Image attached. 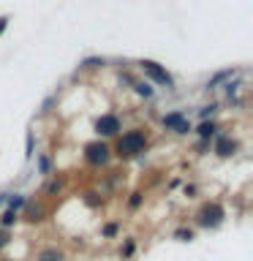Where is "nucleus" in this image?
<instances>
[{
  "label": "nucleus",
  "mask_w": 253,
  "mask_h": 261,
  "mask_svg": "<svg viewBox=\"0 0 253 261\" xmlns=\"http://www.w3.org/2000/svg\"><path fill=\"white\" fill-rule=\"evenodd\" d=\"M142 147H144V136L139 130L125 134L120 139V155H136V152H142Z\"/></svg>",
  "instance_id": "f257e3e1"
},
{
  "label": "nucleus",
  "mask_w": 253,
  "mask_h": 261,
  "mask_svg": "<svg viewBox=\"0 0 253 261\" xmlns=\"http://www.w3.org/2000/svg\"><path fill=\"white\" fill-rule=\"evenodd\" d=\"M142 68H144L147 73H150V76H153L155 82H158V85H166V87H171V85H174V79H171V76H169V73L161 68L158 63H153V60H144V63H142Z\"/></svg>",
  "instance_id": "f03ea898"
},
{
  "label": "nucleus",
  "mask_w": 253,
  "mask_h": 261,
  "mask_svg": "<svg viewBox=\"0 0 253 261\" xmlns=\"http://www.w3.org/2000/svg\"><path fill=\"white\" fill-rule=\"evenodd\" d=\"M220 218H223V210H220L218 204H207V207L199 212V223L201 226H218Z\"/></svg>",
  "instance_id": "7ed1b4c3"
},
{
  "label": "nucleus",
  "mask_w": 253,
  "mask_h": 261,
  "mask_svg": "<svg viewBox=\"0 0 253 261\" xmlns=\"http://www.w3.org/2000/svg\"><path fill=\"white\" fill-rule=\"evenodd\" d=\"M95 130H98V134H104V136H112V134H117V130H120V120L114 117V114H106V117H101L95 122Z\"/></svg>",
  "instance_id": "20e7f679"
},
{
  "label": "nucleus",
  "mask_w": 253,
  "mask_h": 261,
  "mask_svg": "<svg viewBox=\"0 0 253 261\" xmlns=\"http://www.w3.org/2000/svg\"><path fill=\"white\" fill-rule=\"evenodd\" d=\"M109 158V147L106 144H90L87 147V161L90 163H106Z\"/></svg>",
  "instance_id": "39448f33"
},
{
  "label": "nucleus",
  "mask_w": 253,
  "mask_h": 261,
  "mask_svg": "<svg viewBox=\"0 0 253 261\" xmlns=\"http://www.w3.org/2000/svg\"><path fill=\"white\" fill-rule=\"evenodd\" d=\"M215 152L223 155V158H226V155H232L234 152V142H232V139H226V136H220L218 144H215Z\"/></svg>",
  "instance_id": "423d86ee"
},
{
  "label": "nucleus",
  "mask_w": 253,
  "mask_h": 261,
  "mask_svg": "<svg viewBox=\"0 0 253 261\" xmlns=\"http://www.w3.org/2000/svg\"><path fill=\"white\" fill-rule=\"evenodd\" d=\"M183 114H180V112H174V114H166V117H163V125H166V128H180V125H183Z\"/></svg>",
  "instance_id": "0eeeda50"
},
{
  "label": "nucleus",
  "mask_w": 253,
  "mask_h": 261,
  "mask_svg": "<svg viewBox=\"0 0 253 261\" xmlns=\"http://www.w3.org/2000/svg\"><path fill=\"white\" fill-rule=\"evenodd\" d=\"M134 87H136V93H139V95H144V98H150V95H153V87H150V85H144V82H136Z\"/></svg>",
  "instance_id": "6e6552de"
},
{
  "label": "nucleus",
  "mask_w": 253,
  "mask_h": 261,
  "mask_svg": "<svg viewBox=\"0 0 253 261\" xmlns=\"http://www.w3.org/2000/svg\"><path fill=\"white\" fill-rule=\"evenodd\" d=\"M212 134H215V125H212V122H204V125L199 128V136H201V139H207V136H212Z\"/></svg>",
  "instance_id": "1a4fd4ad"
},
{
  "label": "nucleus",
  "mask_w": 253,
  "mask_h": 261,
  "mask_svg": "<svg viewBox=\"0 0 253 261\" xmlns=\"http://www.w3.org/2000/svg\"><path fill=\"white\" fill-rule=\"evenodd\" d=\"M38 261H60V253L46 250V253H41V258H38Z\"/></svg>",
  "instance_id": "9d476101"
},
{
  "label": "nucleus",
  "mask_w": 253,
  "mask_h": 261,
  "mask_svg": "<svg viewBox=\"0 0 253 261\" xmlns=\"http://www.w3.org/2000/svg\"><path fill=\"white\" fill-rule=\"evenodd\" d=\"M14 220H16V212H14V210H8L6 215H3V226H11Z\"/></svg>",
  "instance_id": "9b49d317"
},
{
  "label": "nucleus",
  "mask_w": 253,
  "mask_h": 261,
  "mask_svg": "<svg viewBox=\"0 0 253 261\" xmlns=\"http://www.w3.org/2000/svg\"><path fill=\"white\" fill-rule=\"evenodd\" d=\"M226 76H232V71H220V73H218V76H215V79H212V82H210V85H207V87H215V85H218V82H220V79H226Z\"/></svg>",
  "instance_id": "f8f14e48"
},
{
  "label": "nucleus",
  "mask_w": 253,
  "mask_h": 261,
  "mask_svg": "<svg viewBox=\"0 0 253 261\" xmlns=\"http://www.w3.org/2000/svg\"><path fill=\"white\" fill-rule=\"evenodd\" d=\"M22 204H24V199H22V196H16V199H11V210H16V207H22Z\"/></svg>",
  "instance_id": "ddd939ff"
},
{
  "label": "nucleus",
  "mask_w": 253,
  "mask_h": 261,
  "mask_svg": "<svg viewBox=\"0 0 253 261\" xmlns=\"http://www.w3.org/2000/svg\"><path fill=\"white\" fill-rule=\"evenodd\" d=\"M180 240H193V231H177Z\"/></svg>",
  "instance_id": "4468645a"
},
{
  "label": "nucleus",
  "mask_w": 253,
  "mask_h": 261,
  "mask_svg": "<svg viewBox=\"0 0 253 261\" xmlns=\"http://www.w3.org/2000/svg\"><path fill=\"white\" fill-rule=\"evenodd\" d=\"M210 112H215V103H212V106H204V109H201V117H207Z\"/></svg>",
  "instance_id": "2eb2a0df"
},
{
  "label": "nucleus",
  "mask_w": 253,
  "mask_h": 261,
  "mask_svg": "<svg viewBox=\"0 0 253 261\" xmlns=\"http://www.w3.org/2000/svg\"><path fill=\"white\" fill-rule=\"evenodd\" d=\"M41 171H49V158H41Z\"/></svg>",
  "instance_id": "dca6fc26"
},
{
  "label": "nucleus",
  "mask_w": 253,
  "mask_h": 261,
  "mask_svg": "<svg viewBox=\"0 0 253 261\" xmlns=\"http://www.w3.org/2000/svg\"><path fill=\"white\" fill-rule=\"evenodd\" d=\"M6 240H8V237H6L3 231H0V248H3V245H6Z\"/></svg>",
  "instance_id": "f3484780"
},
{
  "label": "nucleus",
  "mask_w": 253,
  "mask_h": 261,
  "mask_svg": "<svg viewBox=\"0 0 253 261\" xmlns=\"http://www.w3.org/2000/svg\"><path fill=\"white\" fill-rule=\"evenodd\" d=\"M6 30V19H0V33H3Z\"/></svg>",
  "instance_id": "a211bd4d"
}]
</instances>
